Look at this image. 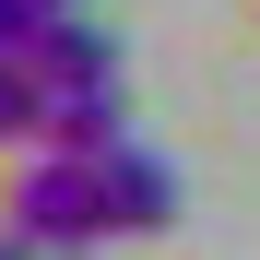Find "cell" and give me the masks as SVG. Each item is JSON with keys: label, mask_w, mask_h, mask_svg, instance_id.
Masks as SVG:
<instances>
[{"label": "cell", "mask_w": 260, "mask_h": 260, "mask_svg": "<svg viewBox=\"0 0 260 260\" xmlns=\"http://www.w3.org/2000/svg\"><path fill=\"white\" fill-rule=\"evenodd\" d=\"M107 201H95V154L71 142H12L0 166V248H95Z\"/></svg>", "instance_id": "1"}, {"label": "cell", "mask_w": 260, "mask_h": 260, "mask_svg": "<svg viewBox=\"0 0 260 260\" xmlns=\"http://www.w3.org/2000/svg\"><path fill=\"white\" fill-rule=\"evenodd\" d=\"M95 201H107V237H166L178 225V166H166L142 130H118L95 154Z\"/></svg>", "instance_id": "2"}, {"label": "cell", "mask_w": 260, "mask_h": 260, "mask_svg": "<svg viewBox=\"0 0 260 260\" xmlns=\"http://www.w3.org/2000/svg\"><path fill=\"white\" fill-rule=\"evenodd\" d=\"M118 130H130V83H118V71L48 83V107H36V142H71V154H107Z\"/></svg>", "instance_id": "3"}, {"label": "cell", "mask_w": 260, "mask_h": 260, "mask_svg": "<svg viewBox=\"0 0 260 260\" xmlns=\"http://www.w3.org/2000/svg\"><path fill=\"white\" fill-rule=\"evenodd\" d=\"M83 71H118V36L83 12H48L36 24V83H83Z\"/></svg>", "instance_id": "4"}, {"label": "cell", "mask_w": 260, "mask_h": 260, "mask_svg": "<svg viewBox=\"0 0 260 260\" xmlns=\"http://www.w3.org/2000/svg\"><path fill=\"white\" fill-rule=\"evenodd\" d=\"M36 107H48L36 48H0V154H12V142H36Z\"/></svg>", "instance_id": "5"}]
</instances>
